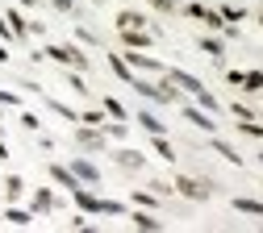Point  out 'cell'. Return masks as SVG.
<instances>
[{
  "label": "cell",
  "mask_w": 263,
  "mask_h": 233,
  "mask_svg": "<svg viewBox=\"0 0 263 233\" xmlns=\"http://www.w3.org/2000/svg\"><path fill=\"white\" fill-rule=\"evenodd\" d=\"M42 58H54V62H63V67H71V71H88V54H84L80 46H46Z\"/></svg>",
  "instance_id": "obj_1"
},
{
  "label": "cell",
  "mask_w": 263,
  "mask_h": 233,
  "mask_svg": "<svg viewBox=\"0 0 263 233\" xmlns=\"http://www.w3.org/2000/svg\"><path fill=\"white\" fill-rule=\"evenodd\" d=\"M76 146L88 150V154H96V150L109 146V133H105L101 125H80V129H76Z\"/></svg>",
  "instance_id": "obj_2"
},
{
  "label": "cell",
  "mask_w": 263,
  "mask_h": 233,
  "mask_svg": "<svg viewBox=\"0 0 263 233\" xmlns=\"http://www.w3.org/2000/svg\"><path fill=\"white\" fill-rule=\"evenodd\" d=\"M71 200H76V208H80V213H88V217H105V213H101V196H96L88 183L71 187Z\"/></svg>",
  "instance_id": "obj_3"
},
{
  "label": "cell",
  "mask_w": 263,
  "mask_h": 233,
  "mask_svg": "<svg viewBox=\"0 0 263 233\" xmlns=\"http://www.w3.org/2000/svg\"><path fill=\"white\" fill-rule=\"evenodd\" d=\"M121 58H125L129 67H134V71H146V75H155V79H159V75H167V67H163L159 58H151V54H138V50H125Z\"/></svg>",
  "instance_id": "obj_4"
},
{
  "label": "cell",
  "mask_w": 263,
  "mask_h": 233,
  "mask_svg": "<svg viewBox=\"0 0 263 233\" xmlns=\"http://www.w3.org/2000/svg\"><path fill=\"white\" fill-rule=\"evenodd\" d=\"M176 192H180V196H188V200H196V204L213 196V192H209V183H201V179H188V175H176Z\"/></svg>",
  "instance_id": "obj_5"
},
{
  "label": "cell",
  "mask_w": 263,
  "mask_h": 233,
  "mask_svg": "<svg viewBox=\"0 0 263 233\" xmlns=\"http://www.w3.org/2000/svg\"><path fill=\"white\" fill-rule=\"evenodd\" d=\"M184 121H192L201 133H217V121H213V113H205L201 104H184Z\"/></svg>",
  "instance_id": "obj_6"
},
{
  "label": "cell",
  "mask_w": 263,
  "mask_h": 233,
  "mask_svg": "<svg viewBox=\"0 0 263 233\" xmlns=\"http://www.w3.org/2000/svg\"><path fill=\"white\" fill-rule=\"evenodd\" d=\"M71 171H76V179H80V183H88V187L101 183V166L88 162V158H76V162H71Z\"/></svg>",
  "instance_id": "obj_7"
},
{
  "label": "cell",
  "mask_w": 263,
  "mask_h": 233,
  "mask_svg": "<svg viewBox=\"0 0 263 233\" xmlns=\"http://www.w3.org/2000/svg\"><path fill=\"white\" fill-rule=\"evenodd\" d=\"M121 42H125V50H146L155 38H151V29H121Z\"/></svg>",
  "instance_id": "obj_8"
},
{
  "label": "cell",
  "mask_w": 263,
  "mask_h": 233,
  "mask_svg": "<svg viewBox=\"0 0 263 233\" xmlns=\"http://www.w3.org/2000/svg\"><path fill=\"white\" fill-rule=\"evenodd\" d=\"M113 162L125 166V171H142V166H146V154H138V150H117Z\"/></svg>",
  "instance_id": "obj_9"
},
{
  "label": "cell",
  "mask_w": 263,
  "mask_h": 233,
  "mask_svg": "<svg viewBox=\"0 0 263 233\" xmlns=\"http://www.w3.org/2000/svg\"><path fill=\"white\" fill-rule=\"evenodd\" d=\"M50 179L59 183V187H80V179H76V171H71V166H59V162H50Z\"/></svg>",
  "instance_id": "obj_10"
},
{
  "label": "cell",
  "mask_w": 263,
  "mask_h": 233,
  "mask_svg": "<svg viewBox=\"0 0 263 233\" xmlns=\"http://www.w3.org/2000/svg\"><path fill=\"white\" fill-rule=\"evenodd\" d=\"M54 204H59L54 192H50V187H38V192H34V208H29V213H34V217H38V213H54Z\"/></svg>",
  "instance_id": "obj_11"
},
{
  "label": "cell",
  "mask_w": 263,
  "mask_h": 233,
  "mask_svg": "<svg viewBox=\"0 0 263 233\" xmlns=\"http://www.w3.org/2000/svg\"><path fill=\"white\" fill-rule=\"evenodd\" d=\"M117 29H146V17L134 13V9H121L117 13Z\"/></svg>",
  "instance_id": "obj_12"
},
{
  "label": "cell",
  "mask_w": 263,
  "mask_h": 233,
  "mask_svg": "<svg viewBox=\"0 0 263 233\" xmlns=\"http://www.w3.org/2000/svg\"><path fill=\"white\" fill-rule=\"evenodd\" d=\"M196 46H201V50H205V54H209V58L221 67V58H226V46H221L217 38H209V33H205V38H196Z\"/></svg>",
  "instance_id": "obj_13"
},
{
  "label": "cell",
  "mask_w": 263,
  "mask_h": 233,
  "mask_svg": "<svg viewBox=\"0 0 263 233\" xmlns=\"http://www.w3.org/2000/svg\"><path fill=\"white\" fill-rule=\"evenodd\" d=\"M109 71H113L117 79H125V83H134V67H129L121 54H109Z\"/></svg>",
  "instance_id": "obj_14"
},
{
  "label": "cell",
  "mask_w": 263,
  "mask_h": 233,
  "mask_svg": "<svg viewBox=\"0 0 263 233\" xmlns=\"http://www.w3.org/2000/svg\"><path fill=\"white\" fill-rule=\"evenodd\" d=\"M234 213H242V217H263V200L238 196V200H234Z\"/></svg>",
  "instance_id": "obj_15"
},
{
  "label": "cell",
  "mask_w": 263,
  "mask_h": 233,
  "mask_svg": "<svg viewBox=\"0 0 263 233\" xmlns=\"http://www.w3.org/2000/svg\"><path fill=\"white\" fill-rule=\"evenodd\" d=\"M5 17H9V25H13V38H17V42H25V38H29V21H25L17 9H9Z\"/></svg>",
  "instance_id": "obj_16"
},
{
  "label": "cell",
  "mask_w": 263,
  "mask_h": 233,
  "mask_svg": "<svg viewBox=\"0 0 263 233\" xmlns=\"http://www.w3.org/2000/svg\"><path fill=\"white\" fill-rule=\"evenodd\" d=\"M129 221H134V229H163V221H155V213H151V208L129 213Z\"/></svg>",
  "instance_id": "obj_17"
},
{
  "label": "cell",
  "mask_w": 263,
  "mask_h": 233,
  "mask_svg": "<svg viewBox=\"0 0 263 233\" xmlns=\"http://www.w3.org/2000/svg\"><path fill=\"white\" fill-rule=\"evenodd\" d=\"M21 192H25V179H21V175H9V179H5V200H9V204H17Z\"/></svg>",
  "instance_id": "obj_18"
},
{
  "label": "cell",
  "mask_w": 263,
  "mask_h": 233,
  "mask_svg": "<svg viewBox=\"0 0 263 233\" xmlns=\"http://www.w3.org/2000/svg\"><path fill=\"white\" fill-rule=\"evenodd\" d=\"M213 150L226 158V162H234V166H242V154L234 150V146H230V142H221V138H213Z\"/></svg>",
  "instance_id": "obj_19"
},
{
  "label": "cell",
  "mask_w": 263,
  "mask_h": 233,
  "mask_svg": "<svg viewBox=\"0 0 263 233\" xmlns=\"http://www.w3.org/2000/svg\"><path fill=\"white\" fill-rule=\"evenodd\" d=\"M138 121H142V129H146V133H151V138H155V133H167V125H163V121H159V117H155V113H146V109H142V113H138Z\"/></svg>",
  "instance_id": "obj_20"
},
{
  "label": "cell",
  "mask_w": 263,
  "mask_h": 233,
  "mask_svg": "<svg viewBox=\"0 0 263 233\" xmlns=\"http://www.w3.org/2000/svg\"><path fill=\"white\" fill-rule=\"evenodd\" d=\"M5 221H9V225H17V229H25V225H34V213H29V208H9V213H5Z\"/></svg>",
  "instance_id": "obj_21"
},
{
  "label": "cell",
  "mask_w": 263,
  "mask_h": 233,
  "mask_svg": "<svg viewBox=\"0 0 263 233\" xmlns=\"http://www.w3.org/2000/svg\"><path fill=\"white\" fill-rule=\"evenodd\" d=\"M155 154H159L163 162H176V150H172V142H167V133H155Z\"/></svg>",
  "instance_id": "obj_22"
},
{
  "label": "cell",
  "mask_w": 263,
  "mask_h": 233,
  "mask_svg": "<svg viewBox=\"0 0 263 233\" xmlns=\"http://www.w3.org/2000/svg\"><path fill=\"white\" fill-rule=\"evenodd\" d=\"M46 109H50V113H59L63 121H80V113H76V109H67V104H63V100H54V96L46 100Z\"/></svg>",
  "instance_id": "obj_23"
},
{
  "label": "cell",
  "mask_w": 263,
  "mask_h": 233,
  "mask_svg": "<svg viewBox=\"0 0 263 233\" xmlns=\"http://www.w3.org/2000/svg\"><path fill=\"white\" fill-rule=\"evenodd\" d=\"M105 121H109L105 109H84V113H80V125H105Z\"/></svg>",
  "instance_id": "obj_24"
},
{
  "label": "cell",
  "mask_w": 263,
  "mask_h": 233,
  "mask_svg": "<svg viewBox=\"0 0 263 233\" xmlns=\"http://www.w3.org/2000/svg\"><path fill=\"white\" fill-rule=\"evenodd\" d=\"M129 200H134L138 208H155V204H159V192H142V187H138L134 196H129Z\"/></svg>",
  "instance_id": "obj_25"
},
{
  "label": "cell",
  "mask_w": 263,
  "mask_h": 233,
  "mask_svg": "<svg viewBox=\"0 0 263 233\" xmlns=\"http://www.w3.org/2000/svg\"><path fill=\"white\" fill-rule=\"evenodd\" d=\"M101 109H105V113H109L113 121H125V109H121V100H113V96H105V100H101Z\"/></svg>",
  "instance_id": "obj_26"
},
{
  "label": "cell",
  "mask_w": 263,
  "mask_h": 233,
  "mask_svg": "<svg viewBox=\"0 0 263 233\" xmlns=\"http://www.w3.org/2000/svg\"><path fill=\"white\" fill-rule=\"evenodd\" d=\"M263 88V71H242V92H259Z\"/></svg>",
  "instance_id": "obj_27"
},
{
  "label": "cell",
  "mask_w": 263,
  "mask_h": 233,
  "mask_svg": "<svg viewBox=\"0 0 263 233\" xmlns=\"http://www.w3.org/2000/svg\"><path fill=\"white\" fill-rule=\"evenodd\" d=\"M180 13H184V17H192V21H205V13H209V9H205V5H180Z\"/></svg>",
  "instance_id": "obj_28"
},
{
  "label": "cell",
  "mask_w": 263,
  "mask_h": 233,
  "mask_svg": "<svg viewBox=\"0 0 263 233\" xmlns=\"http://www.w3.org/2000/svg\"><path fill=\"white\" fill-rule=\"evenodd\" d=\"M101 129H105V133H109V138H117V142H121V138H125V121H105V125H101Z\"/></svg>",
  "instance_id": "obj_29"
},
{
  "label": "cell",
  "mask_w": 263,
  "mask_h": 233,
  "mask_svg": "<svg viewBox=\"0 0 263 233\" xmlns=\"http://www.w3.org/2000/svg\"><path fill=\"white\" fill-rule=\"evenodd\" d=\"M0 109H21V96H17V92H5V88H0Z\"/></svg>",
  "instance_id": "obj_30"
},
{
  "label": "cell",
  "mask_w": 263,
  "mask_h": 233,
  "mask_svg": "<svg viewBox=\"0 0 263 233\" xmlns=\"http://www.w3.org/2000/svg\"><path fill=\"white\" fill-rule=\"evenodd\" d=\"M230 113H234L238 121H259V117H255V113H251L247 104H238V100H234V104H230Z\"/></svg>",
  "instance_id": "obj_31"
},
{
  "label": "cell",
  "mask_w": 263,
  "mask_h": 233,
  "mask_svg": "<svg viewBox=\"0 0 263 233\" xmlns=\"http://www.w3.org/2000/svg\"><path fill=\"white\" fill-rule=\"evenodd\" d=\"M217 13H221V17L230 21V25H234V21H242V17H247V13H242V9H234V5H226V9H217Z\"/></svg>",
  "instance_id": "obj_32"
},
{
  "label": "cell",
  "mask_w": 263,
  "mask_h": 233,
  "mask_svg": "<svg viewBox=\"0 0 263 233\" xmlns=\"http://www.w3.org/2000/svg\"><path fill=\"white\" fill-rule=\"evenodd\" d=\"M238 125H242L247 138H263V125H259V121H238Z\"/></svg>",
  "instance_id": "obj_33"
},
{
  "label": "cell",
  "mask_w": 263,
  "mask_h": 233,
  "mask_svg": "<svg viewBox=\"0 0 263 233\" xmlns=\"http://www.w3.org/2000/svg\"><path fill=\"white\" fill-rule=\"evenodd\" d=\"M21 125H25V129H34V133H38V129H42V121H38V117H34V113H21Z\"/></svg>",
  "instance_id": "obj_34"
},
{
  "label": "cell",
  "mask_w": 263,
  "mask_h": 233,
  "mask_svg": "<svg viewBox=\"0 0 263 233\" xmlns=\"http://www.w3.org/2000/svg\"><path fill=\"white\" fill-rule=\"evenodd\" d=\"M0 38H5V42H17V38H13V25H9V17H0Z\"/></svg>",
  "instance_id": "obj_35"
},
{
  "label": "cell",
  "mask_w": 263,
  "mask_h": 233,
  "mask_svg": "<svg viewBox=\"0 0 263 233\" xmlns=\"http://www.w3.org/2000/svg\"><path fill=\"white\" fill-rule=\"evenodd\" d=\"M151 5H155L159 13H172V9H180V5H176V0H151Z\"/></svg>",
  "instance_id": "obj_36"
},
{
  "label": "cell",
  "mask_w": 263,
  "mask_h": 233,
  "mask_svg": "<svg viewBox=\"0 0 263 233\" xmlns=\"http://www.w3.org/2000/svg\"><path fill=\"white\" fill-rule=\"evenodd\" d=\"M54 9L59 13H76V0H54Z\"/></svg>",
  "instance_id": "obj_37"
},
{
  "label": "cell",
  "mask_w": 263,
  "mask_h": 233,
  "mask_svg": "<svg viewBox=\"0 0 263 233\" xmlns=\"http://www.w3.org/2000/svg\"><path fill=\"white\" fill-rule=\"evenodd\" d=\"M0 62H9V50H5V46H0Z\"/></svg>",
  "instance_id": "obj_38"
},
{
  "label": "cell",
  "mask_w": 263,
  "mask_h": 233,
  "mask_svg": "<svg viewBox=\"0 0 263 233\" xmlns=\"http://www.w3.org/2000/svg\"><path fill=\"white\" fill-rule=\"evenodd\" d=\"M259 25H263V13H259Z\"/></svg>",
  "instance_id": "obj_39"
},
{
  "label": "cell",
  "mask_w": 263,
  "mask_h": 233,
  "mask_svg": "<svg viewBox=\"0 0 263 233\" xmlns=\"http://www.w3.org/2000/svg\"><path fill=\"white\" fill-rule=\"evenodd\" d=\"M0 133H5V125H0Z\"/></svg>",
  "instance_id": "obj_40"
}]
</instances>
